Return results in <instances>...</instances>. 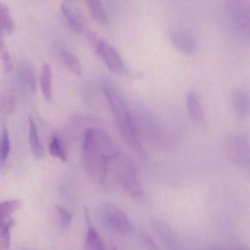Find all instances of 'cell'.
I'll use <instances>...</instances> for the list:
<instances>
[{
    "instance_id": "obj_1",
    "label": "cell",
    "mask_w": 250,
    "mask_h": 250,
    "mask_svg": "<svg viewBox=\"0 0 250 250\" xmlns=\"http://www.w3.org/2000/svg\"><path fill=\"white\" fill-rule=\"evenodd\" d=\"M118 152L108 134L97 128L85 132L82 142L83 163L89 174L98 182L106 180L109 159Z\"/></svg>"
},
{
    "instance_id": "obj_2",
    "label": "cell",
    "mask_w": 250,
    "mask_h": 250,
    "mask_svg": "<svg viewBox=\"0 0 250 250\" xmlns=\"http://www.w3.org/2000/svg\"><path fill=\"white\" fill-rule=\"evenodd\" d=\"M102 91L122 137L136 154L141 157H146V151L138 138L133 119L124 95L110 79H105L103 82Z\"/></svg>"
},
{
    "instance_id": "obj_3",
    "label": "cell",
    "mask_w": 250,
    "mask_h": 250,
    "mask_svg": "<svg viewBox=\"0 0 250 250\" xmlns=\"http://www.w3.org/2000/svg\"><path fill=\"white\" fill-rule=\"evenodd\" d=\"M108 170L128 195L134 198L144 195L135 164L130 158L118 151L108 160Z\"/></svg>"
},
{
    "instance_id": "obj_4",
    "label": "cell",
    "mask_w": 250,
    "mask_h": 250,
    "mask_svg": "<svg viewBox=\"0 0 250 250\" xmlns=\"http://www.w3.org/2000/svg\"><path fill=\"white\" fill-rule=\"evenodd\" d=\"M99 216L103 224L117 234L127 235L133 230L132 223L126 214L114 204L101 205Z\"/></svg>"
},
{
    "instance_id": "obj_5",
    "label": "cell",
    "mask_w": 250,
    "mask_h": 250,
    "mask_svg": "<svg viewBox=\"0 0 250 250\" xmlns=\"http://www.w3.org/2000/svg\"><path fill=\"white\" fill-rule=\"evenodd\" d=\"M225 151L229 158L239 166L250 164V141L245 135L235 134L225 140Z\"/></svg>"
},
{
    "instance_id": "obj_6",
    "label": "cell",
    "mask_w": 250,
    "mask_h": 250,
    "mask_svg": "<svg viewBox=\"0 0 250 250\" xmlns=\"http://www.w3.org/2000/svg\"><path fill=\"white\" fill-rule=\"evenodd\" d=\"M91 44L93 45L98 57L111 71L118 74L126 71V66L121 55L110 43L97 37Z\"/></svg>"
},
{
    "instance_id": "obj_7",
    "label": "cell",
    "mask_w": 250,
    "mask_h": 250,
    "mask_svg": "<svg viewBox=\"0 0 250 250\" xmlns=\"http://www.w3.org/2000/svg\"><path fill=\"white\" fill-rule=\"evenodd\" d=\"M226 10L235 26L242 34L250 38V1H227L226 2Z\"/></svg>"
},
{
    "instance_id": "obj_8",
    "label": "cell",
    "mask_w": 250,
    "mask_h": 250,
    "mask_svg": "<svg viewBox=\"0 0 250 250\" xmlns=\"http://www.w3.org/2000/svg\"><path fill=\"white\" fill-rule=\"evenodd\" d=\"M16 90L13 76L6 74L0 82V124L6 121L16 105Z\"/></svg>"
},
{
    "instance_id": "obj_9",
    "label": "cell",
    "mask_w": 250,
    "mask_h": 250,
    "mask_svg": "<svg viewBox=\"0 0 250 250\" xmlns=\"http://www.w3.org/2000/svg\"><path fill=\"white\" fill-rule=\"evenodd\" d=\"M62 10L69 24L78 33L85 35L86 38L92 33L93 31L89 27L87 23L85 22L82 13L72 1H63L62 4Z\"/></svg>"
},
{
    "instance_id": "obj_10",
    "label": "cell",
    "mask_w": 250,
    "mask_h": 250,
    "mask_svg": "<svg viewBox=\"0 0 250 250\" xmlns=\"http://www.w3.org/2000/svg\"><path fill=\"white\" fill-rule=\"evenodd\" d=\"M170 41L176 49L185 54H194L198 46L196 37L189 32H173L170 35Z\"/></svg>"
},
{
    "instance_id": "obj_11",
    "label": "cell",
    "mask_w": 250,
    "mask_h": 250,
    "mask_svg": "<svg viewBox=\"0 0 250 250\" xmlns=\"http://www.w3.org/2000/svg\"><path fill=\"white\" fill-rule=\"evenodd\" d=\"M17 74L22 89L29 93H35L37 91V83L33 67L29 63H23L19 66Z\"/></svg>"
},
{
    "instance_id": "obj_12",
    "label": "cell",
    "mask_w": 250,
    "mask_h": 250,
    "mask_svg": "<svg viewBox=\"0 0 250 250\" xmlns=\"http://www.w3.org/2000/svg\"><path fill=\"white\" fill-rule=\"evenodd\" d=\"M232 107L235 115L239 120H242L249 113L250 102L248 94L241 89H236L230 96Z\"/></svg>"
},
{
    "instance_id": "obj_13",
    "label": "cell",
    "mask_w": 250,
    "mask_h": 250,
    "mask_svg": "<svg viewBox=\"0 0 250 250\" xmlns=\"http://www.w3.org/2000/svg\"><path fill=\"white\" fill-rule=\"evenodd\" d=\"M28 120H29V142L31 151L37 158H42L45 155V150L40 139L36 124L30 116Z\"/></svg>"
},
{
    "instance_id": "obj_14",
    "label": "cell",
    "mask_w": 250,
    "mask_h": 250,
    "mask_svg": "<svg viewBox=\"0 0 250 250\" xmlns=\"http://www.w3.org/2000/svg\"><path fill=\"white\" fill-rule=\"evenodd\" d=\"M186 103L187 108L192 119L198 123H204L205 121L204 110L198 95L195 92H189L187 96Z\"/></svg>"
},
{
    "instance_id": "obj_15",
    "label": "cell",
    "mask_w": 250,
    "mask_h": 250,
    "mask_svg": "<svg viewBox=\"0 0 250 250\" xmlns=\"http://www.w3.org/2000/svg\"><path fill=\"white\" fill-rule=\"evenodd\" d=\"M41 90L45 99L48 101H51L53 99V87H52V71L51 66L45 63L42 66L41 72Z\"/></svg>"
},
{
    "instance_id": "obj_16",
    "label": "cell",
    "mask_w": 250,
    "mask_h": 250,
    "mask_svg": "<svg viewBox=\"0 0 250 250\" xmlns=\"http://www.w3.org/2000/svg\"><path fill=\"white\" fill-rule=\"evenodd\" d=\"M86 4L95 22L103 26H107L108 24V16L104 10V6L99 1L89 0L86 1Z\"/></svg>"
},
{
    "instance_id": "obj_17",
    "label": "cell",
    "mask_w": 250,
    "mask_h": 250,
    "mask_svg": "<svg viewBox=\"0 0 250 250\" xmlns=\"http://www.w3.org/2000/svg\"><path fill=\"white\" fill-rule=\"evenodd\" d=\"M86 247L90 250H107L101 236L88 220V230L86 238Z\"/></svg>"
},
{
    "instance_id": "obj_18",
    "label": "cell",
    "mask_w": 250,
    "mask_h": 250,
    "mask_svg": "<svg viewBox=\"0 0 250 250\" xmlns=\"http://www.w3.org/2000/svg\"><path fill=\"white\" fill-rule=\"evenodd\" d=\"M48 151L52 157L59 159L62 161H66L67 160V156L65 145L62 138L56 134L52 135L49 146H48Z\"/></svg>"
},
{
    "instance_id": "obj_19",
    "label": "cell",
    "mask_w": 250,
    "mask_h": 250,
    "mask_svg": "<svg viewBox=\"0 0 250 250\" xmlns=\"http://www.w3.org/2000/svg\"><path fill=\"white\" fill-rule=\"evenodd\" d=\"M15 29V22L7 7L0 2V32L10 35Z\"/></svg>"
},
{
    "instance_id": "obj_20",
    "label": "cell",
    "mask_w": 250,
    "mask_h": 250,
    "mask_svg": "<svg viewBox=\"0 0 250 250\" xmlns=\"http://www.w3.org/2000/svg\"><path fill=\"white\" fill-rule=\"evenodd\" d=\"M14 226L12 217L0 221V250H10V230Z\"/></svg>"
},
{
    "instance_id": "obj_21",
    "label": "cell",
    "mask_w": 250,
    "mask_h": 250,
    "mask_svg": "<svg viewBox=\"0 0 250 250\" xmlns=\"http://www.w3.org/2000/svg\"><path fill=\"white\" fill-rule=\"evenodd\" d=\"M23 203L20 200L5 201L0 204V221L11 217L12 214L20 210Z\"/></svg>"
},
{
    "instance_id": "obj_22",
    "label": "cell",
    "mask_w": 250,
    "mask_h": 250,
    "mask_svg": "<svg viewBox=\"0 0 250 250\" xmlns=\"http://www.w3.org/2000/svg\"><path fill=\"white\" fill-rule=\"evenodd\" d=\"M62 57L68 68L77 76H81L82 73V66L80 60L73 53L68 50L63 49L62 51Z\"/></svg>"
},
{
    "instance_id": "obj_23",
    "label": "cell",
    "mask_w": 250,
    "mask_h": 250,
    "mask_svg": "<svg viewBox=\"0 0 250 250\" xmlns=\"http://www.w3.org/2000/svg\"><path fill=\"white\" fill-rule=\"evenodd\" d=\"M0 58L5 74H9L13 70V63L8 46L4 41V35L0 32Z\"/></svg>"
},
{
    "instance_id": "obj_24",
    "label": "cell",
    "mask_w": 250,
    "mask_h": 250,
    "mask_svg": "<svg viewBox=\"0 0 250 250\" xmlns=\"http://www.w3.org/2000/svg\"><path fill=\"white\" fill-rule=\"evenodd\" d=\"M10 141L9 132L6 125L2 126L0 133V164H4L10 154Z\"/></svg>"
},
{
    "instance_id": "obj_25",
    "label": "cell",
    "mask_w": 250,
    "mask_h": 250,
    "mask_svg": "<svg viewBox=\"0 0 250 250\" xmlns=\"http://www.w3.org/2000/svg\"><path fill=\"white\" fill-rule=\"evenodd\" d=\"M56 213H57V222L60 228L62 230H67L71 223V215L70 213L65 208L60 205L56 208Z\"/></svg>"
},
{
    "instance_id": "obj_26",
    "label": "cell",
    "mask_w": 250,
    "mask_h": 250,
    "mask_svg": "<svg viewBox=\"0 0 250 250\" xmlns=\"http://www.w3.org/2000/svg\"><path fill=\"white\" fill-rule=\"evenodd\" d=\"M143 242L145 244L146 248L149 250H160L158 247L156 245L153 239L147 234H144L142 236Z\"/></svg>"
},
{
    "instance_id": "obj_27",
    "label": "cell",
    "mask_w": 250,
    "mask_h": 250,
    "mask_svg": "<svg viewBox=\"0 0 250 250\" xmlns=\"http://www.w3.org/2000/svg\"><path fill=\"white\" fill-rule=\"evenodd\" d=\"M229 250H246L245 248H241V247H236V248H233Z\"/></svg>"
}]
</instances>
